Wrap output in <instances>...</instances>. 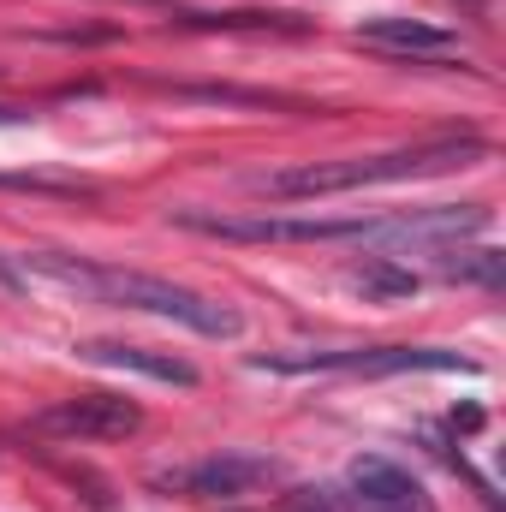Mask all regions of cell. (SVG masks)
<instances>
[{
    "mask_svg": "<svg viewBox=\"0 0 506 512\" xmlns=\"http://www.w3.org/2000/svg\"><path fill=\"white\" fill-rule=\"evenodd\" d=\"M358 42H370L393 60H453L459 54V36L441 24H423V18H364Z\"/></svg>",
    "mask_w": 506,
    "mask_h": 512,
    "instance_id": "52a82bcc",
    "label": "cell"
},
{
    "mask_svg": "<svg viewBox=\"0 0 506 512\" xmlns=\"http://www.w3.org/2000/svg\"><path fill=\"white\" fill-rule=\"evenodd\" d=\"M352 489L370 512H423V489L411 471H399L393 459H358L352 465Z\"/></svg>",
    "mask_w": 506,
    "mask_h": 512,
    "instance_id": "9c48e42d",
    "label": "cell"
},
{
    "mask_svg": "<svg viewBox=\"0 0 506 512\" xmlns=\"http://www.w3.org/2000/svg\"><path fill=\"white\" fill-rule=\"evenodd\" d=\"M477 155H483L477 137H435V143H411V149H387V155L304 161V167L256 173L251 191L256 197H268V203H310V197H340V191H364V185H399V179H423V173L471 167Z\"/></svg>",
    "mask_w": 506,
    "mask_h": 512,
    "instance_id": "7a4b0ae2",
    "label": "cell"
},
{
    "mask_svg": "<svg viewBox=\"0 0 506 512\" xmlns=\"http://www.w3.org/2000/svg\"><path fill=\"white\" fill-rule=\"evenodd\" d=\"M471 6H477V0H471Z\"/></svg>",
    "mask_w": 506,
    "mask_h": 512,
    "instance_id": "5bb4252c",
    "label": "cell"
},
{
    "mask_svg": "<svg viewBox=\"0 0 506 512\" xmlns=\"http://www.w3.org/2000/svg\"><path fill=\"white\" fill-rule=\"evenodd\" d=\"M352 286H358L364 298H411V292H417V274L399 268V262H387V256H376V262L352 268Z\"/></svg>",
    "mask_w": 506,
    "mask_h": 512,
    "instance_id": "30bf717a",
    "label": "cell"
},
{
    "mask_svg": "<svg viewBox=\"0 0 506 512\" xmlns=\"http://www.w3.org/2000/svg\"><path fill=\"white\" fill-rule=\"evenodd\" d=\"M256 370H280V376H310V370H352V376H405V370H477L459 352L441 346H370V352H268L256 358Z\"/></svg>",
    "mask_w": 506,
    "mask_h": 512,
    "instance_id": "277c9868",
    "label": "cell"
},
{
    "mask_svg": "<svg viewBox=\"0 0 506 512\" xmlns=\"http://www.w3.org/2000/svg\"><path fill=\"white\" fill-rule=\"evenodd\" d=\"M24 120H30L24 108H12V102H0V126H24Z\"/></svg>",
    "mask_w": 506,
    "mask_h": 512,
    "instance_id": "4fadbf2b",
    "label": "cell"
},
{
    "mask_svg": "<svg viewBox=\"0 0 506 512\" xmlns=\"http://www.w3.org/2000/svg\"><path fill=\"white\" fill-rule=\"evenodd\" d=\"M78 358L90 364H108V370H131V376H149V382L167 387H197V370L173 352H149V346H126V340H84Z\"/></svg>",
    "mask_w": 506,
    "mask_h": 512,
    "instance_id": "ba28073f",
    "label": "cell"
},
{
    "mask_svg": "<svg viewBox=\"0 0 506 512\" xmlns=\"http://www.w3.org/2000/svg\"><path fill=\"white\" fill-rule=\"evenodd\" d=\"M274 477V465L268 459H245V453H215V459H197V465H185V471H167V477H155V489H167V495H251L256 483H268Z\"/></svg>",
    "mask_w": 506,
    "mask_h": 512,
    "instance_id": "8992f818",
    "label": "cell"
},
{
    "mask_svg": "<svg viewBox=\"0 0 506 512\" xmlns=\"http://www.w3.org/2000/svg\"><path fill=\"white\" fill-rule=\"evenodd\" d=\"M173 227L185 233H209V239H233V245H370L376 215H209V209H173Z\"/></svg>",
    "mask_w": 506,
    "mask_h": 512,
    "instance_id": "3957f363",
    "label": "cell"
},
{
    "mask_svg": "<svg viewBox=\"0 0 506 512\" xmlns=\"http://www.w3.org/2000/svg\"><path fill=\"white\" fill-rule=\"evenodd\" d=\"M0 191H30V197H96V185L66 179V173H0Z\"/></svg>",
    "mask_w": 506,
    "mask_h": 512,
    "instance_id": "8fae6325",
    "label": "cell"
},
{
    "mask_svg": "<svg viewBox=\"0 0 506 512\" xmlns=\"http://www.w3.org/2000/svg\"><path fill=\"white\" fill-rule=\"evenodd\" d=\"M453 280H483V286H501V274H506V256L501 251H465L459 262H441Z\"/></svg>",
    "mask_w": 506,
    "mask_h": 512,
    "instance_id": "7c38bea8",
    "label": "cell"
},
{
    "mask_svg": "<svg viewBox=\"0 0 506 512\" xmlns=\"http://www.w3.org/2000/svg\"><path fill=\"white\" fill-rule=\"evenodd\" d=\"M24 274H42L66 292H84V298H102V304H120V310H143V316H167V322H185L191 334H209V340H233L239 334V310L191 292V286H173L161 274H143V268H114V262H90V256H66V251H24L12 256Z\"/></svg>",
    "mask_w": 506,
    "mask_h": 512,
    "instance_id": "6da1fadb",
    "label": "cell"
},
{
    "mask_svg": "<svg viewBox=\"0 0 506 512\" xmlns=\"http://www.w3.org/2000/svg\"><path fill=\"white\" fill-rule=\"evenodd\" d=\"M137 423H143L137 399H120V393H78V399L42 405L30 417V429L48 441H120Z\"/></svg>",
    "mask_w": 506,
    "mask_h": 512,
    "instance_id": "5b68a950",
    "label": "cell"
}]
</instances>
